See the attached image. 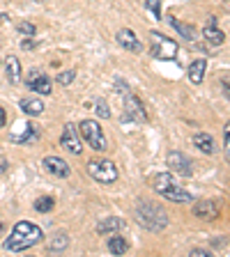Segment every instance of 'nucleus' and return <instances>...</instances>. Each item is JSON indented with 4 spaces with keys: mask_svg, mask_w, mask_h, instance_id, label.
Listing matches in <instances>:
<instances>
[{
    "mask_svg": "<svg viewBox=\"0 0 230 257\" xmlns=\"http://www.w3.org/2000/svg\"><path fill=\"white\" fill-rule=\"evenodd\" d=\"M42 230H39L37 225L28 223V220H19V223L12 227L10 236L5 241V248L12 252H21V250H28V248L37 246L39 241H42Z\"/></svg>",
    "mask_w": 230,
    "mask_h": 257,
    "instance_id": "obj_1",
    "label": "nucleus"
},
{
    "mask_svg": "<svg viewBox=\"0 0 230 257\" xmlns=\"http://www.w3.org/2000/svg\"><path fill=\"white\" fill-rule=\"evenodd\" d=\"M152 188H155L159 195H164L171 202H189L191 200V193L184 191V186L175 182V177L168 175V172H159V175L152 177Z\"/></svg>",
    "mask_w": 230,
    "mask_h": 257,
    "instance_id": "obj_2",
    "label": "nucleus"
},
{
    "mask_svg": "<svg viewBox=\"0 0 230 257\" xmlns=\"http://www.w3.org/2000/svg\"><path fill=\"white\" fill-rule=\"evenodd\" d=\"M136 220L150 232H161V230H166V225H168L166 211L159 204H152V202H138V207H136Z\"/></svg>",
    "mask_w": 230,
    "mask_h": 257,
    "instance_id": "obj_3",
    "label": "nucleus"
},
{
    "mask_svg": "<svg viewBox=\"0 0 230 257\" xmlns=\"http://www.w3.org/2000/svg\"><path fill=\"white\" fill-rule=\"evenodd\" d=\"M150 53L157 60H175V55H177L175 39L161 35L159 30H152L150 32Z\"/></svg>",
    "mask_w": 230,
    "mask_h": 257,
    "instance_id": "obj_4",
    "label": "nucleus"
},
{
    "mask_svg": "<svg viewBox=\"0 0 230 257\" xmlns=\"http://www.w3.org/2000/svg\"><path fill=\"white\" fill-rule=\"evenodd\" d=\"M88 172H90V177L99 184H115L118 182V175H120L111 159L90 161V163H88Z\"/></svg>",
    "mask_w": 230,
    "mask_h": 257,
    "instance_id": "obj_5",
    "label": "nucleus"
},
{
    "mask_svg": "<svg viewBox=\"0 0 230 257\" xmlns=\"http://www.w3.org/2000/svg\"><path fill=\"white\" fill-rule=\"evenodd\" d=\"M79 131H81V136H83V140L90 145L92 150L104 152L108 147L102 126H99V122H95V119H83V122L79 124Z\"/></svg>",
    "mask_w": 230,
    "mask_h": 257,
    "instance_id": "obj_6",
    "label": "nucleus"
},
{
    "mask_svg": "<svg viewBox=\"0 0 230 257\" xmlns=\"http://www.w3.org/2000/svg\"><path fill=\"white\" fill-rule=\"evenodd\" d=\"M122 96H124V110H127L129 119H136V122H138V124L147 122V112H145L143 101H140L138 96H136L131 90H127Z\"/></svg>",
    "mask_w": 230,
    "mask_h": 257,
    "instance_id": "obj_7",
    "label": "nucleus"
},
{
    "mask_svg": "<svg viewBox=\"0 0 230 257\" xmlns=\"http://www.w3.org/2000/svg\"><path fill=\"white\" fill-rule=\"evenodd\" d=\"M39 138V131L35 124L30 122H16V128L10 134L12 143H19V145H28V143H35Z\"/></svg>",
    "mask_w": 230,
    "mask_h": 257,
    "instance_id": "obj_8",
    "label": "nucleus"
},
{
    "mask_svg": "<svg viewBox=\"0 0 230 257\" xmlns=\"http://www.w3.org/2000/svg\"><path fill=\"white\" fill-rule=\"evenodd\" d=\"M60 145H62L64 150L69 152V154H74V156H79L81 152H83V145H81V136H79V131H76L74 124H64L62 138H60Z\"/></svg>",
    "mask_w": 230,
    "mask_h": 257,
    "instance_id": "obj_9",
    "label": "nucleus"
},
{
    "mask_svg": "<svg viewBox=\"0 0 230 257\" xmlns=\"http://www.w3.org/2000/svg\"><path fill=\"white\" fill-rule=\"evenodd\" d=\"M221 214V202L219 200H200L193 204V216L203 220H216Z\"/></svg>",
    "mask_w": 230,
    "mask_h": 257,
    "instance_id": "obj_10",
    "label": "nucleus"
},
{
    "mask_svg": "<svg viewBox=\"0 0 230 257\" xmlns=\"http://www.w3.org/2000/svg\"><path fill=\"white\" fill-rule=\"evenodd\" d=\"M26 83H28V87H30V90H35L37 94H51V90H53L51 78H46V74H44L42 69H30Z\"/></svg>",
    "mask_w": 230,
    "mask_h": 257,
    "instance_id": "obj_11",
    "label": "nucleus"
},
{
    "mask_svg": "<svg viewBox=\"0 0 230 257\" xmlns=\"http://www.w3.org/2000/svg\"><path fill=\"white\" fill-rule=\"evenodd\" d=\"M166 163L177 175H184V177L191 175V159H189L187 154H182V152H171V154L166 156Z\"/></svg>",
    "mask_w": 230,
    "mask_h": 257,
    "instance_id": "obj_12",
    "label": "nucleus"
},
{
    "mask_svg": "<svg viewBox=\"0 0 230 257\" xmlns=\"http://www.w3.org/2000/svg\"><path fill=\"white\" fill-rule=\"evenodd\" d=\"M44 168H46L53 177H60V179H64V177L71 175L69 163H67L62 156H46V159H44Z\"/></svg>",
    "mask_w": 230,
    "mask_h": 257,
    "instance_id": "obj_13",
    "label": "nucleus"
},
{
    "mask_svg": "<svg viewBox=\"0 0 230 257\" xmlns=\"http://www.w3.org/2000/svg\"><path fill=\"white\" fill-rule=\"evenodd\" d=\"M115 39H118L120 46L127 48V51H131V53H140V51H143V44H140V39L136 37V32L129 30V28H122V30L115 35Z\"/></svg>",
    "mask_w": 230,
    "mask_h": 257,
    "instance_id": "obj_14",
    "label": "nucleus"
},
{
    "mask_svg": "<svg viewBox=\"0 0 230 257\" xmlns=\"http://www.w3.org/2000/svg\"><path fill=\"white\" fill-rule=\"evenodd\" d=\"M5 74H7V80H10L12 85H19L21 83V62H19V58L16 55H10V58L5 60Z\"/></svg>",
    "mask_w": 230,
    "mask_h": 257,
    "instance_id": "obj_15",
    "label": "nucleus"
},
{
    "mask_svg": "<svg viewBox=\"0 0 230 257\" xmlns=\"http://www.w3.org/2000/svg\"><path fill=\"white\" fill-rule=\"evenodd\" d=\"M193 145H196L203 154H216V150H219L216 143H214V138H212L209 134H196L193 136Z\"/></svg>",
    "mask_w": 230,
    "mask_h": 257,
    "instance_id": "obj_16",
    "label": "nucleus"
},
{
    "mask_svg": "<svg viewBox=\"0 0 230 257\" xmlns=\"http://www.w3.org/2000/svg\"><path fill=\"white\" fill-rule=\"evenodd\" d=\"M19 108H21L26 115H30V117H37V115H42L44 103L39 101V99H32V96H23L21 101H19Z\"/></svg>",
    "mask_w": 230,
    "mask_h": 257,
    "instance_id": "obj_17",
    "label": "nucleus"
},
{
    "mask_svg": "<svg viewBox=\"0 0 230 257\" xmlns=\"http://www.w3.org/2000/svg\"><path fill=\"white\" fill-rule=\"evenodd\" d=\"M205 69H207V62L205 60H196V62L189 64V80L193 85H200L205 78Z\"/></svg>",
    "mask_w": 230,
    "mask_h": 257,
    "instance_id": "obj_18",
    "label": "nucleus"
},
{
    "mask_svg": "<svg viewBox=\"0 0 230 257\" xmlns=\"http://www.w3.org/2000/svg\"><path fill=\"white\" fill-rule=\"evenodd\" d=\"M122 227H124V220L113 216V218H104L102 223L97 225V232H99V234H113V232L122 230Z\"/></svg>",
    "mask_w": 230,
    "mask_h": 257,
    "instance_id": "obj_19",
    "label": "nucleus"
},
{
    "mask_svg": "<svg viewBox=\"0 0 230 257\" xmlns=\"http://www.w3.org/2000/svg\"><path fill=\"white\" fill-rule=\"evenodd\" d=\"M108 250H111V255H124V252L129 250V243L124 236H118V234H111V239H108Z\"/></svg>",
    "mask_w": 230,
    "mask_h": 257,
    "instance_id": "obj_20",
    "label": "nucleus"
},
{
    "mask_svg": "<svg viewBox=\"0 0 230 257\" xmlns=\"http://www.w3.org/2000/svg\"><path fill=\"white\" fill-rule=\"evenodd\" d=\"M168 23H171L173 28H175L177 32H180V35H182L184 39H187V42H193V39H196V30H193L191 26H187V23H182V21H177L175 16H168Z\"/></svg>",
    "mask_w": 230,
    "mask_h": 257,
    "instance_id": "obj_21",
    "label": "nucleus"
},
{
    "mask_svg": "<svg viewBox=\"0 0 230 257\" xmlns=\"http://www.w3.org/2000/svg\"><path fill=\"white\" fill-rule=\"evenodd\" d=\"M203 35H205V39H207L212 46H221V44L225 42V35H223V30H219L216 26H205V30H203Z\"/></svg>",
    "mask_w": 230,
    "mask_h": 257,
    "instance_id": "obj_22",
    "label": "nucleus"
},
{
    "mask_svg": "<svg viewBox=\"0 0 230 257\" xmlns=\"http://www.w3.org/2000/svg\"><path fill=\"white\" fill-rule=\"evenodd\" d=\"M67 246H69V236H67V232H58V234H53V239L48 241V250L51 252H62Z\"/></svg>",
    "mask_w": 230,
    "mask_h": 257,
    "instance_id": "obj_23",
    "label": "nucleus"
},
{
    "mask_svg": "<svg viewBox=\"0 0 230 257\" xmlns=\"http://www.w3.org/2000/svg\"><path fill=\"white\" fill-rule=\"evenodd\" d=\"M55 207V200L48 198V195H44V198H37V202H35V209L37 211H42V214H48L51 209Z\"/></svg>",
    "mask_w": 230,
    "mask_h": 257,
    "instance_id": "obj_24",
    "label": "nucleus"
},
{
    "mask_svg": "<svg viewBox=\"0 0 230 257\" xmlns=\"http://www.w3.org/2000/svg\"><path fill=\"white\" fill-rule=\"evenodd\" d=\"M16 30H19V35H26V37H35V35H37V28L28 21H21L16 26Z\"/></svg>",
    "mask_w": 230,
    "mask_h": 257,
    "instance_id": "obj_25",
    "label": "nucleus"
},
{
    "mask_svg": "<svg viewBox=\"0 0 230 257\" xmlns=\"http://www.w3.org/2000/svg\"><path fill=\"white\" fill-rule=\"evenodd\" d=\"M95 106H97V115L104 119L111 117V110H108V103L104 101V99H95Z\"/></svg>",
    "mask_w": 230,
    "mask_h": 257,
    "instance_id": "obj_26",
    "label": "nucleus"
},
{
    "mask_svg": "<svg viewBox=\"0 0 230 257\" xmlns=\"http://www.w3.org/2000/svg\"><path fill=\"white\" fill-rule=\"evenodd\" d=\"M145 7L152 12V16H155V19H161V0H147V3H145Z\"/></svg>",
    "mask_w": 230,
    "mask_h": 257,
    "instance_id": "obj_27",
    "label": "nucleus"
},
{
    "mask_svg": "<svg viewBox=\"0 0 230 257\" xmlns=\"http://www.w3.org/2000/svg\"><path fill=\"white\" fill-rule=\"evenodd\" d=\"M74 71H71V69H67V71H60V74H58V78H55V80H58V83H60V85H69V83H71V80H74Z\"/></svg>",
    "mask_w": 230,
    "mask_h": 257,
    "instance_id": "obj_28",
    "label": "nucleus"
},
{
    "mask_svg": "<svg viewBox=\"0 0 230 257\" xmlns=\"http://www.w3.org/2000/svg\"><path fill=\"white\" fill-rule=\"evenodd\" d=\"M191 257H212L207 250H203V248H193L191 250Z\"/></svg>",
    "mask_w": 230,
    "mask_h": 257,
    "instance_id": "obj_29",
    "label": "nucleus"
},
{
    "mask_svg": "<svg viewBox=\"0 0 230 257\" xmlns=\"http://www.w3.org/2000/svg\"><path fill=\"white\" fill-rule=\"evenodd\" d=\"M5 124H7V112H5V108L0 106V128L5 126Z\"/></svg>",
    "mask_w": 230,
    "mask_h": 257,
    "instance_id": "obj_30",
    "label": "nucleus"
},
{
    "mask_svg": "<svg viewBox=\"0 0 230 257\" xmlns=\"http://www.w3.org/2000/svg\"><path fill=\"white\" fill-rule=\"evenodd\" d=\"M223 147H225V152H228V126L223 128Z\"/></svg>",
    "mask_w": 230,
    "mask_h": 257,
    "instance_id": "obj_31",
    "label": "nucleus"
},
{
    "mask_svg": "<svg viewBox=\"0 0 230 257\" xmlns=\"http://www.w3.org/2000/svg\"><path fill=\"white\" fill-rule=\"evenodd\" d=\"M7 170V159H0V172Z\"/></svg>",
    "mask_w": 230,
    "mask_h": 257,
    "instance_id": "obj_32",
    "label": "nucleus"
},
{
    "mask_svg": "<svg viewBox=\"0 0 230 257\" xmlns=\"http://www.w3.org/2000/svg\"><path fill=\"white\" fill-rule=\"evenodd\" d=\"M207 26H216V16H209V19H207Z\"/></svg>",
    "mask_w": 230,
    "mask_h": 257,
    "instance_id": "obj_33",
    "label": "nucleus"
},
{
    "mask_svg": "<svg viewBox=\"0 0 230 257\" xmlns=\"http://www.w3.org/2000/svg\"><path fill=\"white\" fill-rule=\"evenodd\" d=\"M223 94L228 96V78H223Z\"/></svg>",
    "mask_w": 230,
    "mask_h": 257,
    "instance_id": "obj_34",
    "label": "nucleus"
},
{
    "mask_svg": "<svg viewBox=\"0 0 230 257\" xmlns=\"http://www.w3.org/2000/svg\"><path fill=\"white\" fill-rule=\"evenodd\" d=\"M23 48H28V51H30V48H35V44H32V42H23Z\"/></svg>",
    "mask_w": 230,
    "mask_h": 257,
    "instance_id": "obj_35",
    "label": "nucleus"
},
{
    "mask_svg": "<svg viewBox=\"0 0 230 257\" xmlns=\"http://www.w3.org/2000/svg\"><path fill=\"white\" fill-rule=\"evenodd\" d=\"M3 227H5V225H3V220H0V234H3Z\"/></svg>",
    "mask_w": 230,
    "mask_h": 257,
    "instance_id": "obj_36",
    "label": "nucleus"
}]
</instances>
